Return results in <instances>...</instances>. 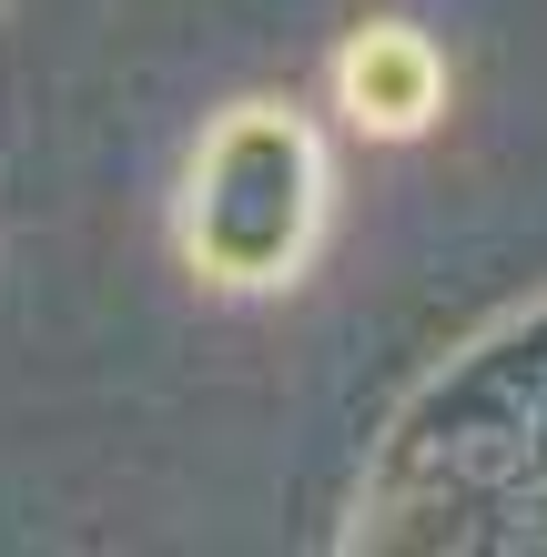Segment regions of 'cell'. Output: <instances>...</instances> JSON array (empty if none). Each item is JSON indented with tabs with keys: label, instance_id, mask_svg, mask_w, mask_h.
<instances>
[{
	"label": "cell",
	"instance_id": "obj_2",
	"mask_svg": "<svg viewBox=\"0 0 547 557\" xmlns=\"http://www.w3.org/2000/svg\"><path fill=\"white\" fill-rule=\"evenodd\" d=\"M345 112L365 122V133H426L436 102H446V61L426 30H406V21H375L356 30V51H345Z\"/></svg>",
	"mask_w": 547,
	"mask_h": 557
},
{
	"label": "cell",
	"instance_id": "obj_1",
	"mask_svg": "<svg viewBox=\"0 0 547 557\" xmlns=\"http://www.w3.org/2000/svg\"><path fill=\"white\" fill-rule=\"evenodd\" d=\"M325 213V162L314 133L274 102H234L192 152V193H183V253L213 284H284L314 244Z\"/></svg>",
	"mask_w": 547,
	"mask_h": 557
}]
</instances>
